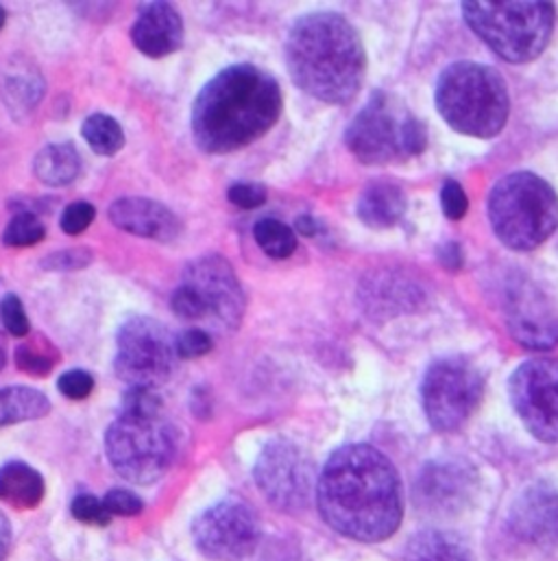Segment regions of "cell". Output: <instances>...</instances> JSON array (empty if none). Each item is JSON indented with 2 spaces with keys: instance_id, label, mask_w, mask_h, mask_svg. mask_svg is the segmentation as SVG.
Segmentation results:
<instances>
[{
  "instance_id": "1",
  "label": "cell",
  "mask_w": 558,
  "mask_h": 561,
  "mask_svg": "<svg viewBox=\"0 0 558 561\" xmlns=\"http://www.w3.org/2000/svg\"><path fill=\"white\" fill-rule=\"evenodd\" d=\"M321 518L336 534L356 542H384L402 525V481L377 448L349 444L332 453L318 481Z\"/></svg>"
},
{
  "instance_id": "2",
  "label": "cell",
  "mask_w": 558,
  "mask_h": 561,
  "mask_svg": "<svg viewBox=\"0 0 558 561\" xmlns=\"http://www.w3.org/2000/svg\"><path fill=\"white\" fill-rule=\"evenodd\" d=\"M278 79L254 66L234 64L217 72L193 103V138L212 156L241 151L267 136L281 116Z\"/></svg>"
},
{
  "instance_id": "3",
  "label": "cell",
  "mask_w": 558,
  "mask_h": 561,
  "mask_svg": "<svg viewBox=\"0 0 558 561\" xmlns=\"http://www.w3.org/2000/svg\"><path fill=\"white\" fill-rule=\"evenodd\" d=\"M283 53L294 85L332 105L349 103L367 72V53L358 31L334 11L301 15L288 31Z\"/></svg>"
},
{
  "instance_id": "4",
  "label": "cell",
  "mask_w": 558,
  "mask_h": 561,
  "mask_svg": "<svg viewBox=\"0 0 558 561\" xmlns=\"http://www.w3.org/2000/svg\"><path fill=\"white\" fill-rule=\"evenodd\" d=\"M177 448L179 435L164 415L158 389L129 387L105 433V455L116 474L136 485H151L171 470Z\"/></svg>"
},
{
  "instance_id": "5",
  "label": "cell",
  "mask_w": 558,
  "mask_h": 561,
  "mask_svg": "<svg viewBox=\"0 0 558 561\" xmlns=\"http://www.w3.org/2000/svg\"><path fill=\"white\" fill-rule=\"evenodd\" d=\"M445 123L465 136L493 138L509 121L511 99L502 75L485 64L456 61L447 66L434 92Z\"/></svg>"
},
{
  "instance_id": "6",
  "label": "cell",
  "mask_w": 558,
  "mask_h": 561,
  "mask_svg": "<svg viewBox=\"0 0 558 561\" xmlns=\"http://www.w3.org/2000/svg\"><path fill=\"white\" fill-rule=\"evenodd\" d=\"M487 208L496 237L509 250L533 252L557 232V191L535 173L520 171L502 178Z\"/></svg>"
},
{
  "instance_id": "7",
  "label": "cell",
  "mask_w": 558,
  "mask_h": 561,
  "mask_svg": "<svg viewBox=\"0 0 558 561\" xmlns=\"http://www.w3.org/2000/svg\"><path fill=\"white\" fill-rule=\"evenodd\" d=\"M469 28L502 59L524 64L537 59L555 33L557 9L539 0H472L463 2Z\"/></svg>"
},
{
  "instance_id": "8",
  "label": "cell",
  "mask_w": 558,
  "mask_h": 561,
  "mask_svg": "<svg viewBox=\"0 0 558 561\" xmlns=\"http://www.w3.org/2000/svg\"><path fill=\"white\" fill-rule=\"evenodd\" d=\"M345 145L362 164L404 162L423 153L428 129L397 96L377 90L349 123Z\"/></svg>"
},
{
  "instance_id": "9",
  "label": "cell",
  "mask_w": 558,
  "mask_h": 561,
  "mask_svg": "<svg viewBox=\"0 0 558 561\" xmlns=\"http://www.w3.org/2000/svg\"><path fill=\"white\" fill-rule=\"evenodd\" d=\"M485 396L480 369L465 356H445L430 365L421 382V404L439 433L461 431L478 411Z\"/></svg>"
},
{
  "instance_id": "10",
  "label": "cell",
  "mask_w": 558,
  "mask_h": 561,
  "mask_svg": "<svg viewBox=\"0 0 558 561\" xmlns=\"http://www.w3.org/2000/svg\"><path fill=\"white\" fill-rule=\"evenodd\" d=\"M175 336L153 317H129L116 332L114 371L129 387H162L177 367Z\"/></svg>"
},
{
  "instance_id": "11",
  "label": "cell",
  "mask_w": 558,
  "mask_h": 561,
  "mask_svg": "<svg viewBox=\"0 0 558 561\" xmlns=\"http://www.w3.org/2000/svg\"><path fill=\"white\" fill-rule=\"evenodd\" d=\"M260 536L263 527L258 514L241 499L219 501L193 525L195 547L208 560H245L258 549Z\"/></svg>"
},
{
  "instance_id": "12",
  "label": "cell",
  "mask_w": 558,
  "mask_h": 561,
  "mask_svg": "<svg viewBox=\"0 0 558 561\" xmlns=\"http://www.w3.org/2000/svg\"><path fill=\"white\" fill-rule=\"evenodd\" d=\"M254 479L263 496L283 514H297L307 507L314 490L312 461L290 439H271L256 466Z\"/></svg>"
},
{
  "instance_id": "13",
  "label": "cell",
  "mask_w": 558,
  "mask_h": 561,
  "mask_svg": "<svg viewBox=\"0 0 558 561\" xmlns=\"http://www.w3.org/2000/svg\"><path fill=\"white\" fill-rule=\"evenodd\" d=\"M182 284L199 301L206 321L225 330L241 328L247 310V295L225 256L208 254L190 261L184 267Z\"/></svg>"
},
{
  "instance_id": "14",
  "label": "cell",
  "mask_w": 558,
  "mask_h": 561,
  "mask_svg": "<svg viewBox=\"0 0 558 561\" xmlns=\"http://www.w3.org/2000/svg\"><path fill=\"white\" fill-rule=\"evenodd\" d=\"M509 396L528 433L539 442L557 444V358H531L522 363L509 380Z\"/></svg>"
},
{
  "instance_id": "15",
  "label": "cell",
  "mask_w": 558,
  "mask_h": 561,
  "mask_svg": "<svg viewBox=\"0 0 558 561\" xmlns=\"http://www.w3.org/2000/svg\"><path fill=\"white\" fill-rule=\"evenodd\" d=\"M478 483V472L469 461L437 459L417 477L415 503L430 516H456L474 503Z\"/></svg>"
},
{
  "instance_id": "16",
  "label": "cell",
  "mask_w": 558,
  "mask_h": 561,
  "mask_svg": "<svg viewBox=\"0 0 558 561\" xmlns=\"http://www.w3.org/2000/svg\"><path fill=\"white\" fill-rule=\"evenodd\" d=\"M509 328L513 336L535 350H548L558 343V319L544 295L526 282L511 286L507 297Z\"/></svg>"
},
{
  "instance_id": "17",
  "label": "cell",
  "mask_w": 558,
  "mask_h": 561,
  "mask_svg": "<svg viewBox=\"0 0 558 561\" xmlns=\"http://www.w3.org/2000/svg\"><path fill=\"white\" fill-rule=\"evenodd\" d=\"M509 529L526 545L558 547V490L535 485L520 494L509 512Z\"/></svg>"
},
{
  "instance_id": "18",
  "label": "cell",
  "mask_w": 558,
  "mask_h": 561,
  "mask_svg": "<svg viewBox=\"0 0 558 561\" xmlns=\"http://www.w3.org/2000/svg\"><path fill=\"white\" fill-rule=\"evenodd\" d=\"M107 215L118 230L158 243H173L184 232L182 219L168 206L147 197H120Z\"/></svg>"
},
{
  "instance_id": "19",
  "label": "cell",
  "mask_w": 558,
  "mask_h": 561,
  "mask_svg": "<svg viewBox=\"0 0 558 561\" xmlns=\"http://www.w3.org/2000/svg\"><path fill=\"white\" fill-rule=\"evenodd\" d=\"M133 46L151 57L162 59L184 46V20L168 2H144L131 26Z\"/></svg>"
},
{
  "instance_id": "20",
  "label": "cell",
  "mask_w": 558,
  "mask_h": 561,
  "mask_svg": "<svg viewBox=\"0 0 558 561\" xmlns=\"http://www.w3.org/2000/svg\"><path fill=\"white\" fill-rule=\"evenodd\" d=\"M46 94L39 66L26 55H9L0 64V99L13 118L28 116Z\"/></svg>"
},
{
  "instance_id": "21",
  "label": "cell",
  "mask_w": 558,
  "mask_h": 561,
  "mask_svg": "<svg viewBox=\"0 0 558 561\" xmlns=\"http://www.w3.org/2000/svg\"><path fill=\"white\" fill-rule=\"evenodd\" d=\"M358 219L371 230H388L397 226L406 213V195L393 182L369 184L356 206Z\"/></svg>"
},
{
  "instance_id": "22",
  "label": "cell",
  "mask_w": 558,
  "mask_h": 561,
  "mask_svg": "<svg viewBox=\"0 0 558 561\" xmlns=\"http://www.w3.org/2000/svg\"><path fill=\"white\" fill-rule=\"evenodd\" d=\"M46 485L42 474L22 463L9 461L0 466V501L15 510H35L44 499Z\"/></svg>"
},
{
  "instance_id": "23",
  "label": "cell",
  "mask_w": 558,
  "mask_h": 561,
  "mask_svg": "<svg viewBox=\"0 0 558 561\" xmlns=\"http://www.w3.org/2000/svg\"><path fill=\"white\" fill-rule=\"evenodd\" d=\"M35 178L50 188L72 184L81 173V153L72 142H50L33 160Z\"/></svg>"
},
{
  "instance_id": "24",
  "label": "cell",
  "mask_w": 558,
  "mask_h": 561,
  "mask_svg": "<svg viewBox=\"0 0 558 561\" xmlns=\"http://www.w3.org/2000/svg\"><path fill=\"white\" fill-rule=\"evenodd\" d=\"M406 561H476V558L458 536L441 529H428L410 540Z\"/></svg>"
},
{
  "instance_id": "25",
  "label": "cell",
  "mask_w": 558,
  "mask_h": 561,
  "mask_svg": "<svg viewBox=\"0 0 558 561\" xmlns=\"http://www.w3.org/2000/svg\"><path fill=\"white\" fill-rule=\"evenodd\" d=\"M50 413V400L33 387H2L0 389V428L42 420Z\"/></svg>"
},
{
  "instance_id": "26",
  "label": "cell",
  "mask_w": 558,
  "mask_h": 561,
  "mask_svg": "<svg viewBox=\"0 0 558 561\" xmlns=\"http://www.w3.org/2000/svg\"><path fill=\"white\" fill-rule=\"evenodd\" d=\"M81 136L98 156H116L125 147V131L120 123L107 114H90L81 125Z\"/></svg>"
},
{
  "instance_id": "27",
  "label": "cell",
  "mask_w": 558,
  "mask_h": 561,
  "mask_svg": "<svg viewBox=\"0 0 558 561\" xmlns=\"http://www.w3.org/2000/svg\"><path fill=\"white\" fill-rule=\"evenodd\" d=\"M59 358H61L59 350L46 336H42V334L20 343L15 347V354H13L15 367L20 371L28 374V376H35V378L48 376L57 367Z\"/></svg>"
},
{
  "instance_id": "28",
  "label": "cell",
  "mask_w": 558,
  "mask_h": 561,
  "mask_svg": "<svg viewBox=\"0 0 558 561\" xmlns=\"http://www.w3.org/2000/svg\"><path fill=\"white\" fill-rule=\"evenodd\" d=\"M254 239L258 248L276 261L290 259L297 250V232L278 219H260L254 226Z\"/></svg>"
},
{
  "instance_id": "29",
  "label": "cell",
  "mask_w": 558,
  "mask_h": 561,
  "mask_svg": "<svg viewBox=\"0 0 558 561\" xmlns=\"http://www.w3.org/2000/svg\"><path fill=\"white\" fill-rule=\"evenodd\" d=\"M46 239V226L37 217V213L18 210L2 232V243L7 248L20 250V248H33Z\"/></svg>"
},
{
  "instance_id": "30",
  "label": "cell",
  "mask_w": 558,
  "mask_h": 561,
  "mask_svg": "<svg viewBox=\"0 0 558 561\" xmlns=\"http://www.w3.org/2000/svg\"><path fill=\"white\" fill-rule=\"evenodd\" d=\"M92 252L88 248H66L48 254L42 261L44 272H81L92 263Z\"/></svg>"
},
{
  "instance_id": "31",
  "label": "cell",
  "mask_w": 558,
  "mask_h": 561,
  "mask_svg": "<svg viewBox=\"0 0 558 561\" xmlns=\"http://www.w3.org/2000/svg\"><path fill=\"white\" fill-rule=\"evenodd\" d=\"M96 217V208L88 202H72L63 208L61 219H59V228L61 232H66L68 237H79L83 234L92 221Z\"/></svg>"
},
{
  "instance_id": "32",
  "label": "cell",
  "mask_w": 558,
  "mask_h": 561,
  "mask_svg": "<svg viewBox=\"0 0 558 561\" xmlns=\"http://www.w3.org/2000/svg\"><path fill=\"white\" fill-rule=\"evenodd\" d=\"M175 347H177L179 358L193 360V358H201V356L210 354L214 347V339L201 328H190L175 336Z\"/></svg>"
},
{
  "instance_id": "33",
  "label": "cell",
  "mask_w": 558,
  "mask_h": 561,
  "mask_svg": "<svg viewBox=\"0 0 558 561\" xmlns=\"http://www.w3.org/2000/svg\"><path fill=\"white\" fill-rule=\"evenodd\" d=\"M72 516L83 523V525H92V527H107L112 523V514L105 510V503L98 501L92 494H79L72 501Z\"/></svg>"
},
{
  "instance_id": "34",
  "label": "cell",
  "mask_w": 558,
  "mask_h": 561,
  "mask_svg": "<svg viewBox=\"0 0 558 561\" xmlns=\"http://www.w3.org/2000/svg\"><path fill=\"white\" fill-rule=\"evenodd\" d=\"M0 319H2L4 330L11 336H26L28 330H31L28 317L24 312V306H22L20 297L13 295V293L2 297V301H0Z\"/></svg>"
},
{
  "instance_id": "35",
  "label": "cell",
  "mask_w": 558,
  "mask_h": 561,
  "mask_svg": "<svg viewBox=\"0 0 558 561\" xmlns=\"http://www.w3.org/2000/svg\"><path fill=\"white\" fill-rule=\"evenodd\" d=\"M57 389L68 400H85L94 391V376L88 369H68L59 376Z\"/></svg>"
},
{
  "instance_id": "36",
  "label": "cell",
  "mask_w": 558,
  "mask_h": 561,
  "mask_svg": "<svg viewBox=\"0 0 558 561\" xmlns=\"http://www.w3.org/2000/svg\"><path fill=\"white\" fill-rule=\"evenodd\" d=\"M267 197H269L267 188L256 182H239V184H232L228 191V199L243 210H256L265 206Z\"/></svg>"
},
{
  "instance_id": "37",
  "label": "cell",
  "mask_w": 558,
  "mask_h": 561,
  "mask_svg": "<svg viewBox=\"0 0 558 561\" xmlns=\"http://www.w3.org/2000/svg\"><path fill=\"white\" fill-rule=\"evenodd\" d=\"M105 503V510L114 516H120V518H131V516H138L142 514L144 510V503L140 496H136L133 492L129 490H109L103 499Z\"/></svg>"
},
{
  "instance_id": "38",
  "label": "cell",
  "mask_w": 558,
  "mask_h": 561,
  "mask_svg": "<svg viewBox=\"0 0 558 561\" xmlns=\"http://www.w3.org/2000/svg\"><path fill=\"white\" fill-rule=\"evenodd\" d=\"M441 206H443L445 217L452 221H458L467 215V208H469L467 193L463 191V186L458 182H454V180L445 182V186L441 191Z\"/></svg>"
},
{
  "instance_id": "39",
  "label": "cell",
  "mask_w": 558,
  "mask_h": 561,
  "mask_svg": "<svg viewBox=\"0 0 558 561\" xmlns=\"http://www.w3.org/2000/svg\"><path fill=\"white\" fill-rule=\"evenodd\" d=\"M439 259L443 263L445 270L454 272V270H461L463 267V250L458 243H447L439 250Z\"/></svg>"
},
{
  "instance_id": "40",
  "label": "cell",
  "mask_w": 558,
  "mask_h": 561,
  "mask_svg": "<svg viewBox=\"0 0 558 561\" xmlns=\"http://www.w3.org/2000/svg\"><path fill=\"white\" fill-rule=\"evenodd\" d=\"M210 393L206 387H197L195 393H193V411L197 417H208L210 415Z\"/></svg>"
},
{
  "instance_id": "41",
  "label": "cell",
  "mask_w": 558,
  "mask_h": 561,
  "mask_svg": "<svg viewBox=\"0 0 558 561\" xmlns=\"http://www.w3.org/2000/svg\"><path fill=\"white\" fill-rule=\"evenodd\" d=\"M318 230H321V226H318V221H316L312 215H301V217L294 221V232H299L301 237L312 239V237L318 234Z\"/></svg>"
},
{
  "instance_id": "42",
  "label": "cell",
  "mask_w": 558,
  "mask_h": 561,
  "mask_svg": "<svg viewBox=\"0 0 558 561\" xmlns=\"http://www.w3.org/2000/svg\"><path fill=\"white\" fill-rule=\"evenodd\" d=\"M9 545H11V525L7 516L0 512V561L7 560Z\"/></svg>"
},
{
  "instance_id": "43",
  "label": "cell",
  "mask_w": 558,
  "mask_h": 561,
  "mask_svg": "<svg viewBox=\"0 0 558 561\" xmlns=\"http://www.w3.org/2000/svg\"><path fill=\"white\" fill-rule=\"evenodd\" d=\"M4 22H7V9L0 4V28L4 26Z\"/></svg>"
},
{
  "instance_id": "44",
  "label": "cell",
  "mask_w": 558,
  "mask_h": 561,
  "mask_svg": "<svg viewBox=\"0 0 558 561\" xmlns=\"http://www.w3.org/2000/svg\"><path fill=\"white\" fill-rule=\"evenodd\" d=\"M4 365H7V354L0 350V371L4 369Z\"/></svg>"
}]
</instances>
